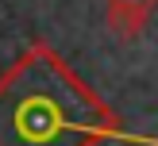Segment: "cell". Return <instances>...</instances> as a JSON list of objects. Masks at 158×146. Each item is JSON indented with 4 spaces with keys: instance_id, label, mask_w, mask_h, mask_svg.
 I'll use <instances>...</instances> for the list:
<instances>
[{
    "instance_id": "obj_1",
    "label": "cell",
    "mask_w": 158,
    "mask_h": 146,
    "mask_svg": "<svg viewBox=\"0 0 158 146\" xmlns=\"http://www.w3.org/2000/svg\"><path fill=\"white\" fill-rule=\"evenodd\" d=\"M158 0H104V23L116 38L131 42L147 31V23L154 19Z\"/></svg>"
}]
</instances>
